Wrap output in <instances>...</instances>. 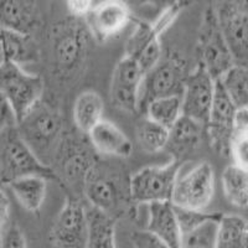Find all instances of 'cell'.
Here are the masks:
<instances>
[{"instance_id":"1f68e13d","label":"cell","mask_w":248,"mask_h":248,"mask_svg":"<svg viewBox=\"0 0 248 248\" xmlns=\"http://www.w3.org/2000/svg\"><path fill=\"white\" fill-rule=\"evenodd\" d=\"M175 214H176V218H178L179 229H180L181 236L195 227L200 226L205 221L211 220V218H218L222 216V214L218 212H203V210H189V209H183V207H176L174 206Z\"/></svg>"},{"instance_id":"4316f807","label":"cell","mask_w":248,"mask_h":248,"mask_svg":"<svg viewBox=\"0 0 248 248\" xmlns=\"http://www.w3.org/2000/svg\"><path fill=\"white\" fill-rule=\"evenodd\" d=\"M222 190L230 203L238 207H248V171L231 164L221 175Z\"/></svg>"},{"instance_id":"cb8c5ba5","label":"cell","mask_w":248,"mask_h":248,"mask_svg":"<svg viewBox=\"0 0 248 248\" xmlns=\"http://www.w3.org/2000/svg\"><path fill=\"white\" fill-rule=\"evenodd\" d=\"M105 112V102L94 91H85L75 101L74 122L75 125L82 133H90V130L101 122Z\"/></svg>"},{"instance_id":"f546056e","label":"cell","mask_w":248,"mask_h":248,"mask_svg":"<svg viewBox=\"0 0 248 248\" xmlns=\"http://www.w3.org/2000/svg\"><path fill=\"white\" fill-rule=\"evenodd\" d=\"M221 81L236 107L248 106V67L234 65Z\"/></svg>"},{"instance_id":"60d3db41","label":"cell","mask_w":248,"mask_h":248,"mask_svg":"<svg viewBox=\"0 0 248 248\" xmlns=\"http://www.w3.org/2000/svg\"><path fill=\"white\" fill-rule=\"evenodd\" d=\"M237 12L248 17V0H229Z\"/></svg>"},{"instance_id":"8992f818","label":"cell","mask_w":248,"mask_h":248,"mask_svg":"<svg viewBox=\"0 0 248 248\" xmlns=\"http://www.w3.org/2000/svg\"><path fill=\"white\" fill-rule=\"evenodd\" d=\"M181 169V160L172 158L165 165L143 168L129 179L130 200L148 203L171 200L172 190Z\"/></svg>"},{"instance_id":"6da1fadb","label":"cell","mask_w":248,"mask_h":248,"mask_svg":"<svg viewBox=\"0 0 248 248\" xmlns=\"http://www.w3.org/2000/svg\"><path fill=\"white\" fill-rule=\"evenodd\" d=\"M16 128L34 154L51 168L63 138V123L60 113L40 99L16 122Z\"/></svg>"},{"instance_id":"3957f363","label":"cell","mask_w":248,"mask_h":248,"mask_svg":"<svg viewBox=\"0 0 248 248\" xmlns=\"http://www.w3.org/2000/svg\"><path fill=\"white\" fill-rule=\"evenodd\" d=\"M28 175H40L47 180L56 179L52 168L34 154L15 124L0 132V187Z\"/></svg>"},{"instance_id":"74e56055","label":"cell","mask_w":248,"mask_h":248,"mask_svg":"<svg viewBox=\"0 0 248 248\" xmlns=\"http://www.w3.org/2000/svg\"><path fill=\"white\" fill-rule=\"evenodd\" d=\"M66 4L72 16L83 19L94 6V0H66Z\"/></svg>"},{"instance_id":"4fadbf2b","label":"cell","mask_w":248,"mask_h":248,"mask_svg":"<svg viewBox=\"0 0 248 248\" xmlns=\"http://www.w3.org/2000/svg\"><path fill=\"white\" fill-rule=\"evenodd\" d=\"M215 83L216 79L212 78L201 63L187 74L181 94L183 116L205 125L214 101Z\"/></svg>"},{"instance_id":"e575fe53","label":"cell","mask_w":248,"mask_h":248,"mask_svg":"<svg viewBox=\"0 0 248 248\" xmlns=\"http://www.w3.org/2000/svg\"><path fill=\"white\" fill-rule=\"evenodd\" d=\"M0 248H26L25 237L16 223H12L3 232Z\"/></svg>"},{"instance_id":"836d02e7","label":"cell","mask_w":248,"mask_h":248,"mask_svg":"<svg viewBox=\"0 0 248 248\" xmlns=\"http://www.w3.org/2000/svg\"><path fill=\"white\" fill-rule=\"evenodd\" d=\"M134 248H169L168 245L150 231H136L132 234Z\"/></svg>"},{"instance_id":"ac0fdd59","label":"cell","mask_w":248,"mask_h":248,"mask_svg":"<svg viewBox=\"0 0 248 248\" xmlns=\"http://www.w3.org/2000/svg\"><path fill=\"white\" fill-rule=\"evenodd\" d=\"M41 16L36 0H0V28L32 35Z\"/></svg>"},{"instance_id":"8fae6325","label":"cell","mask_w":248,"mask_h":248,"mask_svg":"<svg viewBox=\"0 0 248 248\" xmlns=\"http://www.w3.org/2000/svg\"><path fill=\"white\" fill-rule=\"evenodd\" d=\"M236 108L222 81L216 79L214 101L205 127L211 147L222 156L230 155V148L234 136L233 117Z\"/></svg>"},{"instance_id":"52a82bcc","label":"cell","mask_w":248,"mask_h":248,"mask_svg":"<svg viewBox=\"0 0 248 248\" xmlns=\"http://www.w3.org/2000/svg\"><path fill=\"white\" fill-rule=\"evenodd\" d=\"M186 76V62L179 55L161 56L158 63L144 75L139 92V107L145 108L150 101L159 97L181 96Z\"/></svg>"},{"instance_id":"b9f144b4","label":"cell","mask_w":248,"mask_h":248,"mask_svg":"<svg viewBox=\"0 0 248 248\" xmlns=\"http://www.w3.org/2000/svg\"><path fill=\"white\" fill-rule=\"evenodd\" d=\"M3 227H0V243H1V238H3Z\"/></svg>"},{"instance_id":"7402d4cb","label":"cell","mask_w":248,"mask_h":248,"mask_svg":"<svg viewBox=\"0 0 248 248\" xmlns=\"http://www.w3.org/2000/svg\"><path fill=\"white\" fill-rule=\"evenodd\" d=\"M203 124L186 116H181L169 130L167 147L172 158L181 160L183 156L198 147L202 136Z\"/></svg>"},{"instance_id":"603a6c76","label":"cell","mask_w":248,"mask_h":248,"mask_svg":"<svg viewBox=\"0 0 248 248\" xmlns=\"http://www.w3.org/2000/svg\"><path fill=\"white\" fill-rule=\"evenodd\" d=\"M6 186L12 190L24 209L30 212H37L45 201L47 179L40 175H28L15 179Z\"/></svg>"},{"instance_id":"9a60e30c","label":"cell","mask_w":248,"mask_h":248,"mask_svg":"<svg viewBox=\"0 0 248 248\" xmlns=\"http://www.w3.org/2000/svg\"><path fill=\"white\" fill-rule=\"evenodd\" d=\"M144 75L138 62L124 55L117 63L110 82V101L114 107L130 113L138 109Z\"/></svg>"},{"instance_id":"7c38bea8","label":"cell","mask_w":248,"mask_h":248,"mask_svg":"<svg viewBox=\"0 0 248 248\" xmlns=\"http://www.w3.org/2000/svg\"><path fill=\"white\" fill-rule=\"evenodd\" d=\"M57 165V171L63 180L72 187H85L86 179L97 164L94 153L87 143L74 137H63L55 155L52 165Z\"/></svg>"},{"instance_id":"7a4b0ae2","label":"cell","mask_w":248,"mask_h":248,"mask_svg":"<svg viewBox=\"0 0 248 248\" xmlns=\"http://www.w3.org/2000/svg\"><path fill=\"white\" fill-rule=\"evenodd\" d=\"M91 35L82 17H68L52 28L51 56L57 75L71 76L81 67L87 55Z\"/></svg>"},{"instance_id":"277c9868","label":"cell","mask_w":248,"mask_h":248,"mask_svg":"<svg viewBox=\"0 0 248 248\" xmlns=\"http://www.w3.org/2000/svg\"><path fill=\"white\" fill-rule=\"evenodd\" d=\"M179 3L164 9L153 23L139 21L125 45V56L133 57L139 63L144 74L152 70L161 59L160 36L172 24L180 13Z\"/></svg>"},{"instance_id":"d4e9b609","label":"cell","mask_w":248,"mask_h":248,"mask_svg":"<svg viewBox=\"0 0 248 248\" xmlns=\"http://www.w3.org/2000/svg\"><path fill=\"white\" fill-rule=\"evenodd\" d=\"M215 248H248V221L245 217L222 214Z\"/></svg>"},{"instance_id":"ffe728a7","label":"cell","mask_w":248,"mask_h":248,"mask_svg":"<svg viewBox=\"0 0 248 248\" xmlns=\"http://www.w3.org/2000/svg\"><path fill=\"white\" fill-rule=\"evenodd\" d=\"M148 231L158 236L169 248H181V232L171 201L148 203Z\"/></svg>"},{"instance_id":"e0dca14e","label":"cell","mask_w":248,"mask_h":248,"mask_svg":"<svg viewBox=\"0 0 248 248\" xmlns=\"http://www.w3.org/2000/svg\"><path fill=\"white\" fill-rule=\"evenodd\" d=\"M216 13L234 63L248 67V17L237 12L229 0H222Z\"/></svg>"},{"instance_id":"f35d334b","label":"cell","mask_w":248,"mask_h":248,"mask_svg":"<svg viewBox=\"0 0 248 248\" xmlns=\"http://www.w3.org/2000/svg\"><path fill=\"white\" fill-rule=\"evenodd\" d=\"M130 5L141 8V6H154L160 8L161 10L169 8L170 5L176 3V0H129Z\"/></svg>"},{"instance_id":"5bb4252c","label":"cell","mask_w":248,"mask_h":248,"mask_svg":"<svg viewBox=\"0 0 248 248\" xmlns=\"http://www.w3.org/2000/svg\"><path fill=\"white\" fill-rule=\"evenodd\" d=\"M97 164L92 168L86 179L83 191L93 207L106 212L114 218V215L121 212L124 201L130 198L128 194L125 198L123 184L119 176L107 171L105 172L101 168L97 167Z\"/></svg>"},{"instance_id":"ba28073f","label":"cell","mask_w":248,"mask_h":248,"mask_svg":"<svg viewBox=\"0 0 248 248\" xmlns=\"http://www.w3.org/2000/svg\"><path fill=\"white\" fill-rule=\"evenodd\" d=\"M199 63L206 68L214 79H221L236 65L214 8H209L203 14L199 35Z\"/></svg>"},{"instance_id":"83f0119b","label":"cell","mask_w":248,"mask_h":248,"mask_svg":"<svg viewBox=\"0 0 248 248\" xmlns=\"http://www.w3.org/2000/svg\"><path fill=\"white\" fill-rule=\"evenodd\" d=\"M145 110L148 118L170 130L183 116L181 96L159 97L153 99L145 106Z\"/></svg>"},{"instance_id":"f1b7e54d","label":"cell","mask_w":248,"mask_h":248,"mask_svg":"<svg viewBox=\"0 0 248 248\" xmlns=\"http://www.w3.org/2000/svg\"><path fill=\"white\" fill-rule=\"evenodd\" d=\"M136 133L139 147L147 153H158L165 149L169 140V129L148 117L139 122Z\"/></svg>"},{"instance_id":"44dd1931","label":"cell","mask_w":248,"mask_h":248,"mask_svg":"<svg viewBox=\"0 0 248 248\" xmlns=\"http://www.w3.org/2000/svg\"><path fill=\"white\" fill-rule=\"evenodd\" d=\"M37 60L39 48L32 35L0 28V65L4 62H14L21 66Z\"/></svg>"},{"instance_id":"d590c367","label":"cell","mask_w":248,"mask_h":248,"mask_svg":"<svg viewBox=\"0 0 248 248\" xmlns=\"http://www.w3.org/2000/svg\"><path fill=\"white\" fill-rule=\"evenodd\" d=\"M15 124H16V118H15L14 110L5 96L0 92V132Z\"/></svg>"},{"instance_id":"484cf974","label":"cell","mask_w":248,"mask_h":248,"mask_svg":"<svg viewBox=\"0 0 248 248\" xmlns=\"http://www.w3.org/2000/svg\"><path fill=\"white\" fill-rule=\"evenodd\" d=\"M87 248H116L114 218L93 206L87 210Z\"/></svg>"},{"instance_id":"d6986e66","label":"cell","mask_w":248,"mask_h":248,"mask_svg":"<svg viewBox=\"0 0 248 248\" xmlns=\"http://www.w3.org/2000/svg\"><path fill=\"white\" fill-rule=\"evenodd\" d=\"M90 143L96 153L116 158H128L133 144L125 134L109 121L102 119L88 133Z\"/></svg>"},{"instance_id":"4dcf8cb0","label":"cell","mask_w":248,"mask_h":248,"mask_svg":"<svg viewBox=\"0 0 248 248\" xmlns=\"http://www.w3.org/2000/svg\"><path fill=\"white\" fill-rule=\"evenodd\" d=\"M218 218L205 221L187 233L181 236V248H215Z\"/></svg>"},{"instance_id":"9c48e42d","label":"cell","mask_w":248,"mask_h":248,"mask_svg":"<svg viewBox=\"0 0 248 248\" xmlns=\"http://www.w3.org/2000/svg\"><path fill=\"white\" fill-rule=\"evenodd\" d=\"M215 194V174L207 161L198 164L178 176L171 195V203L176 207L189 210H205Z\"/></svg>"},{"instance_id":"2e32d148","label":"cell","mask_w":248,"mask_h":248,"mask_svg":"<svg viewBox=\"0 0 248 248\" xmlns=\"http://www.w3.org/2000/svg\"><path fill=\"white\" fill-rule=\"evenodd\" d=\"M132 13L124 0H102L86 16L91 34L99 41H106L121 34L129 24Z\"/></svg>"},{"instance_id":"5b68a950","label":"cell","mask_w":248,"mask_h":248,"mask_svg":"<svg viewBox=\"0 0 248 248\" xmlns=\"http://www.w3.org/2000/svg\"><path fill=\"white\" fill-rule=\"evenodd\" d=\"M0 92L12 106L17 122L41 99L44 81L39 75L28 74L17 63L4 62L0 65Z\"/></svg>"},{"instance_id":"30bf717a","label":"cell","mask_w":248,"mask_h":248,"mask_svg":"<svg viewBox=\"0 0 248 248\" xmlns=\"http://www.w3.org/2000/svg\"><path fill=\"white\" fill-rule=\"evenodd\" d=\"M87 209L77 198H67L50 230L55 248H87Z\"/></svg>"},{"instance_id":"ab89813d","label":"cell","mask_w":248,"mask_h":248,"mask_svg":"<svg viewBox=\"0 0 248 248\" xmlns=\"http://www.w3.org/2000/svg\"><path fill=\"white\" fill-rule=\"evenodd\" d=\"M9 212H10V200L8 195L0 187V227H4L9 220Z\"/></svg>"},{"instance_id":"d6a6232c","label":"cell","mask_w":248,"mask_h":248,"mask_svg":"<svg viewBox=\"0 0 248 248\" xmlns=\"http://www.w3.org/2000/svg\"><path fill=\"white\" fill-rule=\"evenodd\" d=\"M230 155L233 164L248 171V136H233Z\"/></svg>"},{"instance_id":"8d00e7d4","label":"cell","mask_w":248,"mask_h":248,"mask_svg":"<svg viewBox=\"0 0 248 248\" xmlns=\"http://www.w3.org/2000/svg\"><path fill=\"white\" fill-rule=\"evenodd\" d=\"M234 136H248V106L236 108L233 117Z\"/></svg>"}]
</instances>
